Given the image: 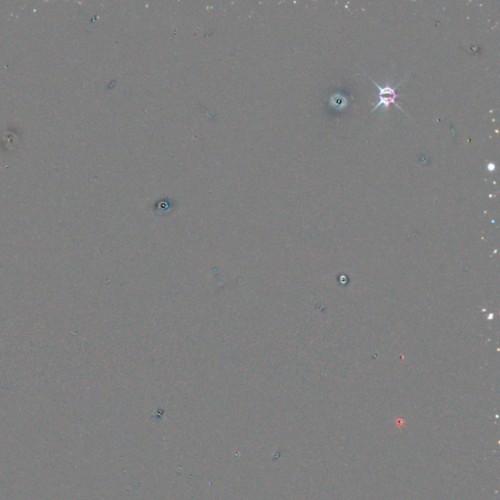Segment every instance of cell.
<instances>
[{
    "label": "cell",
    "instance_id": "cell-1",
    "mask_svg": "<svg viewBox=\"0 0 500 500\" xmlns=\"http://www.w3.org/2000/svg\"><path fill=\"white\" fill-rule=\"evenodd\" d=\"M371 80L373 81V83L376 86V88L379 90V94H378L379 101L375 105V108L372 111V113L376 111L380 107H383L385 109V111H388L389 110V106L391 104L396 105L400 109V111H403L400 105L396 102V99L398 98V94L396 93V89L391 84H387L385 86H381L378 83H376L373 78H371Z\"/></svg>",
    "mask_w": 500,
    "mask_h": 500
},
{
    "label": "cell",
    "instance_id": "cell-2",
    "mask_svg": "<svg viewBox=\"0 0 500 500\" xmlns=\"http://www.w3.org/2000/svg\"><path fill=\"white\" fill-rule=\"evenodd\" d=\"M489 167H490V168H489V169H490V170H491V171H493V170H494V169H495V164H494V163H490V165H489Z\"/></svg>",
    "mask_w": 500,
    "mask_h": 500
}]
</instances>
